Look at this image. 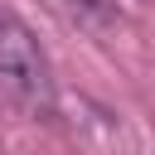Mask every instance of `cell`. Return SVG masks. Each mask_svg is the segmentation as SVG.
I'll list each match as a JSON object with an SVG mask.
<instances>
[{
  "label": "cell",
  "mask_w": 155,
  "mask_h": 155,
  "mask_svg": "<svg viewBox=\"0 0 155 155\" xmlns=\"http://www.w3.org/2000/svg\"><path fill=\"white\" fill-rule=\"evenodd\" d=\"M0 82L15 92L19 107L29 111H53V73H48V58L39 48V39L15 19V15H0Z\"/></svg>",
  "instance_id": "6da1fadb"
},
{
  "label": "cell",
  "mask_w": 155,
  "mask_h": 155,
  "mask_svg": "<svg viewBox=\"0 0 155 155\" xmlns=\"http://www.w3.org/2000/svg\"><path fill=\"white\" fill-rule=\"evenodd\" d=\"M63 5H73L82 15H107V0H63Z\"/></svg>",
  "instance_id": "7a4b0ae2"
}]
</instances>
